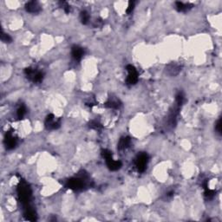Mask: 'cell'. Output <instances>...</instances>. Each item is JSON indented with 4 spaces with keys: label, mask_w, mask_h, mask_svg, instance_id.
I'll use <instances>...</instances> for the list:
<instances>
[{
    "label": "cell",
    "mask_w": 222,
    "mask_h": 222,
    "mask_svg": "<svg viewBox=\"0 0 222 222\" xmlns=\"http://www.w3.org/2000/svg\"><path fill=\"white\" fill-rule=\"evenodd\" d=\"M17 192H18V195H19L21 201L27 204L29 202L30 195H31L30 188L29 187V186L26 184L25 182H22L18 187Z\"/></svg>",
    "instance_id": "6da1fadb"
},
{
    "label": "cell",
    "mask_w": 222,
    "mask_h": 222,
    "mask_svg": "<svg viewBox=\"0 0 222 222\" xmlns=\"http://www.w3.org/2000/svg\"><path fill=\"white\" fill-rule=\"evenodd\" d=\"M25 74L27 77L34 82H40L43 80L44 74L40 71H36L31 68H28L25 70Z\"/></svg>",
    "instance_id": "7a4b0ae2"
},
{
    "label": "cell",
    "mask_w": 222,
    "mask_h": 222,
    "mask_svg": "<svg viewBox=\"0 0 222 222\" xmlns=\"http://www.w3.org/2000/svg\"><path fill=\"white\" fill-rule=\"evenodd\" d=\"M148 162V157L147 154H140L138 156H137L136 160V166L138 171L143 172L146 169L147 164Z\"/></svg>",
    "instance_id": "3957f363"
},
{
    "label": "cell",
    "mask_w": 222,
    "mask_h": 222,
    "mask_svg": "<svg viewBox=\"0 0 222 222\" xmlns=\"http://www.w3.org/2000/svg\"><path fill=\"white\" fill-rule=\"evenodd\" d=\"M128 71V77H127V82L128 84H135L138 80V72L136 70L134 66L128 65L127 67Z\"/></svg>",
    "instance_id": "277c9868"
},
{
    "label": "cell",
    "mask_w": 222,
    "mask_h": 222,
    "mask_svg": "<svg viewBox=\"0 0 222 222\" xmlns=\"http://www.w3.org/2000/svg\"><path fill=\"white\" fill-rule=\"evenodd\" d=\"M45 126L48 129H56L60 126V121L56 120L53 115H49L45 120Z\"/></svg>",
    "instance_id": "5b68a950"
},
{
    "label": "cell",
    "mask_w": 222,
    "mask_h": 222,
    "mask_svg": "<svg viewBox=\"0 0 222 222\" xmlns=\"http://www.w3.org/2000/svg\"><path fill=\"white\" fill-rule=\"evenodd\" d=\"M83 186H84V182L81 178H73V179H71L70 181H68V183H67V187L71 189H75V190L81 189L83 187Z\"/></svg>",
    "instance_id": "8992f818"
},
{
    "label": "cell",
    "mask_w": 222,
    "mask_h": 222,
    "mask_svg": "<svg viewBox=\"0 0 222 222\" xmlns=\"http://www.w3.org/2000/svg\"><path fill=\"white\" fill-rule=\"evenodd\" d=\"M5 141L6 147H7L8 149L13 148V147L16 146V144H17V139L13 136V135H12L11 133H10V132H8V133L6 134V137H5Z\"/></svg>",
    "instance_id": "52a82bcc"
},
{
    "label": "cell",
    "mask_w": 222,
    "mask_h": 222,
    "mask_svg": "<svg viewBox=\"0 0 222 222\" xmlns=\"http://www.w3.org/2000/svg\"><path fill=\"white\" fill-rule=\"evenodd\" d=\"M25 8L26 10L30 13H36L40 10V5L36 1H30L26 4Z\"/></svg>",
    "instance_id": "ba28073f"
},
{
    "label": "cell",
    "mask_w": 222,
    "mask_h": 222,
    "mask_svg": "<svg viewBox=\"0 0 222 222\" xmlns=\"http://www.w3.org/2000/svg\"><path fill=\"white\" fill-rule=\"evenodd\" d=\"M71 54H72V56L73 58L75 59L76 61H80L82 57V56L84 54V51H83V49L79 47V46H74L72 48V51H71Z\"/></svg>",
    "instance_id": "9c48e42d"
},
{
    "label": "cell",
    "mask_w": 222,
    "mask_h": 222,
    "mask_svg": "<svg viewBox=\"0 0 222 222\" xmlns=\"http://www.w3.org/2000/svg\"><path fill=\"white\" fill-rule=\"evenodd\" d=\"M176 5V9L179 11H187L189 9L192 8V5H189V4H184L182 2H176L175 3Z\"/></svg>",
    "instance_id": "30bf717a"
},
{
    "label": "cell",
    "mask_w": 222,
    "mask_h": 222,
    "mask_svg": "<svg viewBox=\"0 0 222 222\" xmlns=\"http://www.w3.org/2000/svg\"><path fill=\"white\" fill-rule=\"evenodd\" d=\"M129 144H130V139L129 138H128V137L121 138L119 141V144H118V148L119 149H124V148H126L129 146Z\"/></svg>",
    "instance_id": "8fae6325"
},
{
    "label": "cell",
    "mask_w": 222,
    "mask_h": 222,
    "mask_svg": "<svg viewBox=\"0 0 222 222\" xmlns=\"http://www.w3.org/2000/svg\"><path fill=\"white\" fill-rule=\"evenodd\" d=\"M80 19H81V22L83 25L88 24L89 20H90V14H89L86 10L82 11L81 15H80Z\"/></svg>",
    "instance_id": "7c38bea8"
},
{
    "label": "cell",
    "mask_w": 222,
    "mask_h": 222,
    "mask_svg": "<svg viewBox=\"0 0 222 222\" xmlns=\"http://www.w3.org/2000/svg\"><path fill=\"white\" fill-rule=\"evenodd\" d=\"M106 106L109 108H112V109H118L120 104H119V101L117 100H109L106 103Z\"/></svg>",
    "instance_id": "4fadbf2b"
},
{
    "label": "cell",
    "mask_w": 222,
    "mask_h": 222,
    "mask_svg": "<svg viewBox=\"0 0 222 222\" xmlns=\"http://www.w3.org/2000/svg\"><path fill=\"white\" fill-rule=\"evenodd\" d=\"M25 114H26L25 107V106L19 107L18 109H17V117H18L19 119H21V118H23V117L25 116Z\"/></svg>",
    "instance_id": "5bb4252c"
},
{
    "label": "cell",
    "mask_w": 222,
    "mask_h": 222,
    "mask_svg": "<svg viewBox=\"0 0 222 222\" xmlns=\"http://www.w3.org/2000/svg\"><path fill=\"white\" fill-rule=\"evenodd\" d=\"M60 5L62 8H63V10H64L66 13H69L71 11V6L69 5V4L67 2H64V1L60 2Z\"/></svg>",
    "instance_id": "9a60e30c"
},
{
    "label": "cell",
    "mask_w": 222,
    "mask_h": 222,
    "mask_svg": "<svg viewBox=\"0 0 222 222\" xmlns=\"http://www.w3.org/2000/svg\"><path fill=\"white\" fill-rule=\"evenodd\" d=\"M1 39L3 42H5V43H10V41H11V38H10V36L8 34H5L4 33L3 31H2V33H1Z\"/></svg>",
    "instance_id": "2e32d148"
},
{
    "label": "cell",
    "mask_w": 222,
    "mask_h": 222,
    "mask_svg": "<svg viewBox=\"0 0 222 222\" xmlns=\"http://www.w3.org/2000/svg\"><path fill=\"white\" fill-rule=\"evenodd\" d=\"M134 7H135V2H129L128 9H127V13H130L134 9Z\"/></svg>",
    "instance_id": "e0dca14e"
},
{
    "label": "cell",
    "mask_w": 222,
    "mask_h": 222,
    "mask_svg": "<svg viewBox=\"0 0 222 222\" xmlns=\"http://www.w3.org/2000/svg\"><path fill=\"white\" fill-rule=\"evenodd\" d=\"M91 128H95V129H98L100 128V124L97 121H91L90 125Z\"/></svg>",
    "instance_id": "ac0fdd59"
},
{
    "label": "cell",
    "mask_w": 222,
    "mask_h": 222,
    "mask_svg": "<svg viewBox=\"0 0 222 222\" xmlns=\"http://www.w3.org/2000/svg\"><path fill=\"white\" fill-rule=\"evenodd\" d=\"M220 120H219V121H217V123H216V125H215V128H216V130L218 131V133H220V127H221V125H220Z\"/></svg>",
    "instance_id": "d6986e66"
}]
</instances>
